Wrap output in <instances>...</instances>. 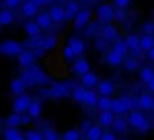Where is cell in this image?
Instances as JSON below:
<instances>
[{"label": "cell", "mask_w": 154, "mask_h": 140, "mask_svg": "<svg viewBox=\"0 0 154 140\" xmlns=\"http://www.w3.org/2000/svg\"><path fill=\"white\" fill-rule=\"evenodd\" d=\"M127 121H129V125L136 128L139 133H147L150 130V122L148 119L144 116L142 112H138V110H132L127 116Z\"/></svg>", "instance_id": "1"}, {"label": "cell", "mask_w": 154, "mask_h": 140, "mask_svg": "<svg viewBox=\"0 0 154 140\" xmlns=\"http://www.w3.org/2000/svg\"><path fill=\"white\" fill-rule=\"evenodd\" d=\"M97 21L100 24H111L115 19V9L109 4V3H103L97 7Z\"/></svg>", "instance_id": "2"}, {"label": "cell", "mask_w": 154, "mask_h": 140, "mask_svg": "<svg viewBox=\"0 0 154 140\" xmlns=\"http://www.w3.org/2000/svg\"><path fill=\"white\" fill-rule=\"evenodd\" d=\"M32 101H33V98H32L29 94L24 93V94H21V95H18V97L14 100V103H12V109H14L15 113L24 115V113H27V110H29Z\"/></svg>", "instance_id": "3"}, {"label": "cell", "mask_w": 154, "mask_h": 140, "mask_svg": "<svg viewBox=\"0 0 154 140\" xmlns=\"http://www.w3.org/2000/svg\"><path fill=\"white\" fill-rule=\"evenodd\" d=\"M90 18H91V10L87 9V7L81 9V10L78 12V15L75 16V19H73V28H75V30H82L84 27L88 25Z\"/></svg>", "instance_id": "4"}, {"label": "cell", "mask_w": 154, "mask_h": 140, "mask_svg": "<svg viewBox=\"0 0 154 140\" xmlns=\"http://www.w3.org/2000/svg\"><path fill=\"white\" fill-rule=\"evenodd\" d=\"M0 51L6 55H20L24 49L23 45L20 42H15V40H6L0 45Z\"/></svg>", "instance_id": "5"}, {"label": "cell", "mask_w": 154, "mask_h": 140, "mask_svg": "<svg viewBox=\"0 0 154 140\" xmlns=\"http://www.w3.org/2000/svg\"><path fill=\"white\" fill-rule=\"evenodd\" d=\"M44 93L48 94V97H54V98L67 97L69 95V85L67 84H55V85H52L50 90H47Z\"/></svg>", "instance_id": "6"}, {"label": "cell", "mask_w": 154, "mask_h": 140, "mask_svg": "<svg viewBox=\"0 0 154 140\" xmlns=\"http://www.w3.org/2000/svg\"><path fill=\"white\" fill-rule=\"evenodd\" d=\"M21 13L26 18H36L39 15V6L35 1L27 0V1H24L21 4Z\"/></svg>", "instance_id": "7"}, {"label": "cell", "mask_w": 154, "mask_h": 140, "mask_svg": "<svg viewBox=\"0 0 154 140\" xmlns=\"http://www.w3.org/2000/svg\"><path fill=\"white\" fill-rule=\"evenodd\" d=\"M72 72L75 75H79V76H84L85 73L90 72V63L85 60V58H78L75 60L73 66H72Z\"/></svg>", "instance_id": "8"}, {"label": "cell", "mask_w": 154, "mask_h": 140, "mask_svg": "<svg viewBox=\"0 0 154 140\" xmlns=\"http://www.w3.org/2000/svg\"><path fill=\"white\" fill-rule=\"evenodd\" d=\"M35 61V54L30 49H24L20 55H18V64L24 69H30L32 64Z\"/></svg>", "instance_id": "9"}, {"label": "cell", "mask_w": 154, "mask_h": 140, "mask_svg": "<svg viewBox=\"0 0 154 140\" xmlns=\"http://www.w3.org/2000/svg\"><path fill=\"white\" fill-rule=\"evenodd\" d=\"M81 84H82L87 90L97 88V85H99V78H97L96 73L88 72V73H85L84 76H81Z\"/></svg>", "instance_id": "10"}, {"label": "cell", "mask_w": 154, "mask_h": 140, "mask_svg": "<svg viewBox=\"0 0 154 140\" xmlns=\"http://www.w3.org/2000/svg\"><path fill=\"white\" fill-rule=\"evenodd\" d=\"M114 91H115V84L112 81H102L97 85V93H99V95L111 97L114 94Z\"/></svg>", "instance_id": "11"}, {"label": "cell", "mask_w": 154, "mask_h": 140, "mask_svg": "<svg viewBox=\"0 0 154 140\" xmlns=\"http://www.w3.org/2000/svg\"><path fill=\"white\" fill-rule=\"evenodd\" d=\"M24 31H26V34L29 36V37H39L41 36V31H42V28L39 27V24L36 22V21H27V22H24Z\"/></svg>", "instance_id": "12"}, {"label": "cell", "mask_w": 154, "mask_h": 140, "mask_svg": "<svg viewBox=\"0 0 154 140\" xmlns=\"http://www.w3.org/2000/svg\"><path fill=\"white\" fill-rule=\"evenodd\" d=\"M64 10H66V19H75V16L81 10V7L76 0H69L64 6Z\"/></svg>", "instance_id": "13"}, {"label": "cell", "mask_w": 154, "mask_h": 140, "mask_svg": "<svg viewBox=\"0 0 154 140\" xmlns=\"http://www.w3.org/2000/svg\"><path fill=\"white\" fill-rule=\"evenodd\" d=\"M20 78L24 81V84L27 87H35L38 84V75H36L35 69H26V72H23Z\"/></svg>", "instance_id": "14"}, {"label": "cell", "mask_w": 154, "mask_h": 140, "mask_svg": "<svg viewBox=\"0 0 154 140\" xmlns=\"http://www.w3.org/2000/svg\"><path fill=\"white\" fill-rule=\"evenodd\" d=\"M48 12H50V15H51L54 22H63L66 19V10H64L63 6H58V4L51 6V9Z\"/></svg>", "instance_id": "15"}, {"label": "cell", "mask_w": 154, "mask_h": 140, "mask_svg": "<svg viewBox=\"0 0 154 140\" xmlns=\"http://www.w3.org/2000/svg\"><path fill=\"white\" fill-rule=\"evenodd\" d=\"M112 130L117 134H126L127 130H129V121L124 119V118H121V116L115 118V121L112 124Z\"/></svg>", "instance_id": "16"}, {"label": "cell", "mask_w": 154, "mask_h": 140, "mask_svg": "<svg viewBox=\"0 0 154 140\" xmlns=\"http://www.w3.org/2000/svg\"><path fill=\"white\" fill-rule=\"evenodd\" d=\"M36 22L39 24V27H41L42 30H48V28L52 25L54 21H52L50 12H41V13L36 16Z\"/></svg>", "instance_id": "17"}, {"label": "cell", "mask_w": 154, "mask_h": 140, "mask_svg": "<svg viewBox=\"0 0 154 140\" xmlns=\"http://www.w3.org/2000/svg\"><path fill=\"white\" fill-rule=\"evenodd\" d=\"M99 125L100 127H112L114 121H115V113L108 110V112H100L99 113Z\"/></svg>", "instance_id": "18"}, {"label": "cell", "mask_w": 154, "mask_h": 140, "mask_svg": "<svg viewBox=\"0 0 154 140\" xmlns=\"http://www.w3.org/2000/svg\"><path fill=\"white\" fill-rule=\"evenodd\" d=\"M124 60H126V58H124L121 54L115 52L114 49H111V51L108 52V55H106V61H108V64H109V66H112V67H117V66L123 64V63H124Z\"/></svg>", "instance_id": "19"}, {"label": "cell", "mask_w": 154, "mask_h": 140, "mask_svg": "<svg viewBox=\"0 0 154 140\" xmlns=\"http://www.w3.org/2000/svg\"><path fill=\"white\" fill-rule=\"evenodd\" d=\"M124 42H126V45L129 46L130 51H133V52H138L141 48H139V43H141V37L138 36V34H135V33H130V34H127L126 36V39H124Z\"/></svg>", "instance_id": "20"}, {"label": "cell", "mask_w": 154, "mask_h": 140, "mask_svg": "<svg viewBox=\"0 0 154 140\" xmlns=\"http://www.w3.org/2000/svg\"><path fill=\"white\" fill-rule=\"evenodd\" d=\"M26 88H27V85L24 84V81H23L21 78L12 79V82H11V93L14 94V95H21V94H24Z\"/></svg>", "instance_id": "21"}, {"label": "cell", "mask_w": 154, "mask_h": 140, "mask_svg": "<svg viewBox=\"0 0 154 140\" xmlns=\"http://www.w3.org/2000/svg\"><path fill=\"white\" fill-rule=\"evenodd\" d=\"M102 36L103 39H106L108 42L109 40H118V30L112 24H106V25H103Z\"/></svg>", "instance_id": "22"}, {"label": "cell", "mask_w": 154, "mask_h": 140, "mask_svg": "<svg viewBox=\"0 0 154 140\" xmlns=\"http://www.w3.org/2000/svg\"><path fill=\"white\" fill-rule=\"evenodd\" d=\"M153 101L154 98L151 97V94L148 93H142L139 95V100H138V104L142 110H151L153 109Z\"/></svg>", "instance_id": "23"}, {"label": "cell", "mask_w": 154, "mask_h": 140, "mask_svg": "<svg viewBox=\"0 0 154 140\" xmlns=\"http://www.w3.org/2000/svg\"><path fill=\"white\" fill-rule=\"evenodd\" d=\"M67 45L72 46V49L75 51L76 55H82L84 51H85V43H84V40H81V39H78V37H70Z\"/></svg>", "instance_id": "24"}, {"label": "cell", "mask_w": 154, "mask_h": 140, "mask_svg": "<svg viewBox=\"0 0 154 140\" xmlns=\"http://www.w3.org/2000/svg\"><path fill=\"white\" fill-rule=\"evenodd\" d=\"M27 113L32 116V119H38L41 116V113H42V103L39 100H33L30 107H29V110H27Z\"/></svg>", "instance_id": "25"}, {"label": "cell", "mask_w": 154, "mask_h": 140, "mask_svg": "<svg viewBox=\"0 0 154 140\" xmlns=\"http://www.w3.org/2000/svg\"><path fill=\"white\" fill-rule=\"evenodd\" d=\"M14 22V13L11 9H2L0 10V25L2 27H6V25H11Z\"/></svg>", "instance_id": "26"}, {"label": "cell", "mask_w": 154, "mask_h": 140, "mask_svg": "<svg viewBox=\"0 0 154 140\" xmlns=\"http://www.w3.org/2000/svg\"><path fill=\"white\" fill-rule=\"evenodd\" d=\"M3 137L5 140H27L26 136H23L17 128H6L3 131Z\"/></svg>", "instance_id": "27"}, {"label": "cell", "mask_w": 154, "mask_h": 140, "mask_svg": "<svg viewBox=\"0 0 154 140\" xmlns=\"http://www.w3.org/2000/svg\"><path fill=\"white\" fill-rule=\"evenodd\" d=\"M87 139L88 140H100L103 136V131H102V127L100 125H91L88 128V131L85 133Z\"/></svg>", "instance_id": "28"}, {"label": "cell", "mask_w": 154, "mask_h": 140, "mask_svg": "<svg viewBox=\"0 0 154 140\" xmlns=\"http://www.w3.org/2000/svg\"><path fill=\"white\" fill-rule=\"evenodd\" d=\"M139 48H141V51L148 52L151 48H154V37L151 36V34H142V36H141Z\"/></svg>", "instance_id": "29"}, {"label": "cell", "mask_w": 154, "mask_h": 140, "mask_svg": "<svg viewBox=\"0 0 154 140\" xmlns=\"http://www.w3.org/2000/svg\"><path fill=\"white\" fill-rule=\"evenodd\" d=\"M87 91H88V90H87L84 85L73 88V91H72V97H73V100H75V101H78V103H84L85 95H87Z\"/></svg>", "instance_id": "30"}, {"label": "cell", "mask_w": 154, "mask_h": 140, "mask_svg": "<svg viewBox=\"0 0 154 140\" xmlns=\"http://www.w3.org/2000/svg\"><path fill=\"white\" fill-rule=\"evenodd\" d=\"M96 107H97V110H100V112L111 110V107H112V100H111V97H103V95H100Z\"/></svg>", "instance_id": "31"}, {"label": "cell", "mask_w": 154, "mask_h": 140, "mask_svg": "<svg viewBox=\"0 0 154 140\" xmlns=\"http://www.w3.org/2000/svg\"><path fill=\"white\" fill-rule=\"evenodd\" d=\"M18 125H21V115L14 112L6 118V127L8 128H17Z\"/></svg>", "instance_id": "32"}, {"label": "cell", "mask_w": 154, "mask_h": 140, "mask_svg": "<svg viewBox=\"0 0 154 140\" xmlns=\"http://www.w3.org/2000/svg\"><path fill=\"white\" fill-rule=\"evenodd\" d=\"M139 78L144 84H148L154 79V70L151 67H142L141 72H139Z\"/></svg>", "instance_id": "33"}, {"label": "cell", "mask_w": 154, "mask_h": 140, "mask_svg": "<svg viewBox=\"0 0 154 140\" xmlns=\"http://www.w3.org/2000/svg\"><path fill=\"white\" fill-rule=\"evenodd\" d=\"M97 101H99V93H97V91H93V90H88L84 103H85L87 106L93 107V106H97Z\"/></svg>", "instance_id": "34"}, {"label": "cell", "mask_w": 154, "mask_h": 140, "mask_svg": "<svg viewBox=\"0 0 154 140\" xmlns=\"http://www.w3.org/2000/svg\"><path fill=\"white\" fill-rule=\"evenodd\" d=\"M120 100H121V103H123V106H124L126 113H130L132 110H135L136 101H135L132 97H129V95H123V97H120Z\"/></svg>", "instance_id": "35"}, {"label": "cell", "mask_w": 154, "mask_h": 140, "mask_svg": "<svg viewBox=\"0 0 154 140\" xmlns=\"http://www.w3.org/2000/svg\"><path fill=\"white\" fill-rule=\"evenodd\" d=\"M112 49L115 51V52H118V54H121L124 58H126V55H127V52L130 51L129 49V46L126 45V42L124 40H115V43H114V46H112Z\"/></svg>", "instance_id": "36"}, {"label": "cell", "mask_w": 154, "mask_h": 140, "mask_svg": "<svg viewBox=\"0 0 154 140\" xmlns=\"http://www.w3.org/2000/svg\"><path fill=\"white\" fill-rule=\"evenodd\" d=\"M111 112H114L115 115H124L126 113V110H124V106H123V103H121V100L120 98H114L112 100V107H111Z\"/></svg>", "instance_id": "37"}, {"label": "cell", "mask_w": 154, "mask_h": 140, "mask_svg": "<svg viewBox=\"0 0 154 140\" xmlns=\"http://www.w3.org/2000/svg\"><path fill=\"white\" fill-rule=\"evenodd\" d=\"M61 139L63 140H79L81 139V134H79V131H78V130L70 128V130H67V131H64V133H63Z\"/></svg>", "instance_id": "38"}, {"label": "cell", "mask_w": 154, "mask_h": 140, "mask_svg": "<svg viewBox=\"0 0 154 140\" xmlns=\"http://www.w3.org/2000/svg\"><path fill=\"white\" fill-rule=\"evenodd\" d=\"M55 45H57V39H55L54 36H48V37H44L41 48H42L44 51H48V49L55 48Z\"/></svg>", "instance_id": "39"}, {"label": "cell", "mask_w": 154, "mask_h": 140, "mask_svg": "<svg viewBox=\"0 0 154 140\" xmlns=\"http://www.w3.org/2000/svg\"><path fill=\"white\" fill-rule=\"evenodd\" d=\"M123 64H124V69L127 72H136L138 67H139V64H138V61L135 58H126Z\"/></svg>", "instance_id": "40"}, {"label": "cell", "mask_w": 154, "mask_h": 140, "mask_svg": "<svg viewBox=\"0 0 154 140\" xmlns=\"http://www.w3.org/2000/svg\"><path fill=\"white\" fill-rule=\"evenodd\" d=\"M75 57H76V54H75V51L72 49L70 45H66V46L63 48V58H64L67 63L73 61V60H75Z\"/></svg>", "instance_id": "41"}, {"label": "cell", "mask_w": 154, "mask_h": 140, "mask_svg": "<svg viewBox=\"0 0 154 140\" xmlns=\"http://www.w3.org/2000/svg\"><path fill=\"white\" fill-rule=\"evenodd\" d=\"M26 139L27 140H45V137H44V133H42V131L29 130V131L26 133Z\"/></svg>", "instance_id": "42"}, {"label": "cell", "mask_w": 154, "mask_h": 140, "mask_svg": "<svg viewBox=\"0 0 154 140\" xmlns=\"http://www.w3.org/2000/svg\"><path fill=\"white\" fill-rule=\"evenodd\" d=\"M126 18H127V12H126V9H123V7H117V9H115V21H118V22H124Z\"/></svg>", "instance_id": "43"}, {"label": "cell", "mask_w": 154, "mask_h": 140, "mask_svg": "<svg viewBox=\"0 0 154 140\" xmlns=\"http://www.w3.org/2000/svg\"><path fill=\"white\" fill-rule=\"evenodd\" d=\"M42 133H44L45 140H58V134H57L55 130H52V128H44Z\"/></svg>", "instance_id": "44"}, {"label": "cell", "mask_w": 154, "mask_h": 140, "mask_svg": "<svg viewBox=\"0 0 154 140\" xmlns=\"http://www.w3.org/2000/svg\"><path fill=\"white\" fill-rule=\"evenodd\" d=\"M142 31H144V34H154V22L153 21H147V22H144V25H142Z\"/></svg>", "instance_id": "45"}, {"label": "cell", "mask_w": 154, "mask_h": 140, "mask_svg": "<svg viewBox=\"0 0 154 140\" xmlns=\"http://www.w3.org/2000/svg\"><path fill=\"white\" fill-rule=\"evenodd\" d=\"M23 3V0H3V4L6 9H15Z\"/></svg>", "instance_id": "46"}, {"label": "cell", "mask_w": 154, "mask_h": 140, "mask_svg": "<svg viewBox=\"0 0 154 140\" xmlns=\"http://www.w3.org/2000/svg\"><path fill=\"white\" fill-rule=\"evenodd\" d=\"M106 45H108V40L106 39H97L96 40V49H99V51H105Z\"/></svg>", "instance_id": "47"}, {"label": "cell", "mask_w": 154, "mask_h": 140, "mask_svg": "<svg viewBox=\"0 0 154 140\" xmlns=\"http://www.w3.org/2000/svg\"><path fill=\"white\" fill-rule=\"evenodd\" d=\"M87 27H88V30H87V33H85V34H87L88 37H91V36L96 33V30H97V24H96V22H93V24H88Z\"/></svg>", "instance_id": "48"}, {"label": "cell", "mask_w": 154, "mask_h": 140, "mask_svg": "<svg viewBox=\"0 0 154 140\" xmlns=\"http://www.w3.org/2000/svg\"><path fill=\"white\" fill-rule=\"evenodd\" d=\"M114 4H115L117 7H123V9H126V7L130 4V0H114Z\"/></svg>", "instance_id": "49"}, {"label": "cell", "mask_w": 154, "mask_h": 140, "mask_svg": "<svg viewBox=\"0 0 154 140\" xmlns=\"http://www.w3.org/2000/svg\"><path fill=\"white\" fill-rule=\"evenodd\" d=\"M100 140H118V139H117L115 133H112V131H106V133H103V136H102V139Z\"/></svg>", "instance_id": "50"}, {"label": "cell", "mask_w": 154, "mask_h": 140, "mask_svg": "<svg viewBox=\"0 0 154 140\" xmlns=\"http://www.w3.org/2000/svg\"><path fill=\"white\" fill-rule=\"evenodd\" d=\"M30 122H32V116H30L29 113L21 115V125H29Z\"/></svg>", "instance_id": "51"}, {"label": "cell", "mask_w": 154, "mask_h": 140, "mask_svg": "<svg viewBox=\"0 0 154 140\" xmlns=\"http://www.w3.org/2000/svg\"><path fill=\"white\" fill-rule=\"evenodd\" d=\"M32 1H35L38 6H45V4H51L55 0H32Z\"/></svg>", "instance_id": "52"}, {"label": "cell", "mask_w": 154, "mask_h": 140, "mask_svg": "<svg viewBox=\"0 0 154 140\" xmlns=\"http://www.w3.org/2000/svg\"><path fill=\"white\" fill-rule=\"evenodd\" d=\"M90 127H91V122H90V121H84V122H82V125H81L82 131H85V133L88 131V128H90Z\"/></svg>", "instance_id": "53"}, {"label": "cell", "mask_w": 154, "mask_h": 140, "mask_svg": "<svg viewBox=\"0 0 154 140\" xmlns=\"http://www.w3.org/2000/svg\"><path fill=\"white\" fill-rule=\"evenodd\" d=\"M147 87H148V90H150L151 93H154V79L151 81V82H148V84H147Z\"/></svg>", "instance_id": "54"}, {"label": "cell", "mask_w": 154, "mask_h": 140, "mask_svg": "<svg viewBox=\"0 0 154 140\" xmlns=\"http://www.w3.org/2000/svg\"><path fill=\"white\" fill-rule=\"evenodd\" d=\"M148 58H150L151 61H154V48H151V49L148 51Z\"/></svg>", "instance_id": "55"}, {"label": "cell", "mask_w": 154, "mask_h": 140, "mask_svg": "<svg viewBox=\"0 0 154 140\" xmlns=\"http://www.w3.org/2000/svg\"><path fill=\"white\" fill-rule=\"evenodd\" d=\"M79 1H82V3H88V1H91V0H79Z\"/></svg>", "instance_id": "56"}, {"label": "cell", "mask_w": 154, "mask_h": 140, "mask_svg": "<svg viewBox=\"0 0 154 140\" xmlns=\"http://www.w3.org/2000/svg\"><path fill=\"white\" fill-rule=\"evenodd\" d=\"M151 110H153V112H154V101H153V109H151Z\"/></svg>", "instance_id": "57"}, {"label": "cell", "mask_w": 154, "mask_h": 140, "mask_svg": "<svg viewBox=\"0 0 154 140\" xmlns=\"http://www.w3.org/2000/svg\"><path fill=\"white\" fill-rule=\"evenodd\" d=\"M0 133H2V125H0Z\"/></svg>", "instance_id": "58"}]
</instances>
